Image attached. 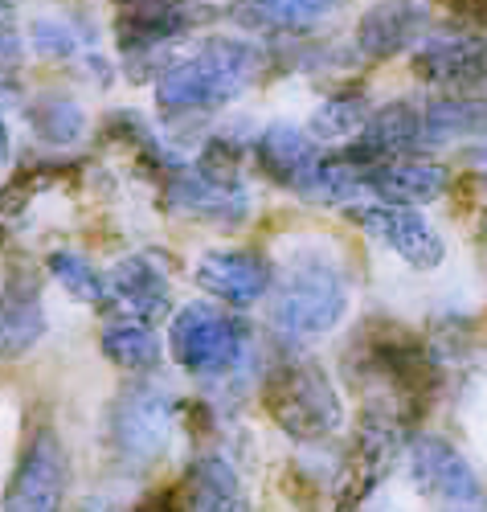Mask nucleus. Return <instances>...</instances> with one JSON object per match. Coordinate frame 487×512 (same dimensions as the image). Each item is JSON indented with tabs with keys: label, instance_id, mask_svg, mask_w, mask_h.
Here are the masks:
<instances>
[{
	"label": "nucleus",
	"instance_id": "nucleus-1",
	"mask_svg": "<svg viewBox=\"0 0 487 512\" xmlns=\"http://www.w3.org/2000/svg\"><path fill=\"white\" fill-rule=\"evenodd\" d=\"M262 50L250 41L217 37L201 46L193 58L172 62L156 82V107L164 115H193V111H217L234 103L262 70Z\"/></svg>",
	"mask_w": 487,
	"mask_h": 512
},
{
	"label": "nucleus",
	"instance_id": "nucleus-2",
	"mask_svg": "<svg viewBox=\"0 0 487 512\" xmlns=\"http://www.w3.org/2000/svg\"><path fill=\"white\" fill-rule=\"evenodd\" d=\"M348 373L357 381H377L389 394V402H397L402 418H418L426 410V402L438 390V369L426 353V345L402 324H365L357 332V349L348 353Z\"/></svg>",
	"mask_w": 487,
	"mask_h": 512
},
{
	"label": "nucleus",
	"instance_id": "nucleus-3",
	"mask_svg": "<svg viewBox=\"0 0 487 512\" xmlns=\"http://www.w3.org/2000/svg\"><path fill=\"white\" fill-rule=\"evenodd\" d=\"M262 410L295 443H324L340 431L344 406L332 386V377L299 353H283L262 373Z\"/></svg>",
	"mask_w": 487,
	"mask_h": 512
},
{
	"label": "nucleus",
	"instance_id": "nucleus-4",
	"mask_svg": "<svg viewBox=\"0 0 487 512\" xmlns=\"http://www.w3.org/2000/svg\"><path fill=\"white\" fill-rule=\"evenodd\" d=\"M348 312V287L344 275L332 259L307 250L295 254L291 271L279 283V295L271 304V328L279 332V340L303 345V340L328 336Z\"/></svg>",
	"mask_w": 487,
	"mask_h": 512
},
{
	"label": "nucleus",
	"instance_id": "nucleus-5",
	"mask_svg": "<svg viewBox=\"0 0 487 512\" xmlns=\"http://www.w3.org/2000/svg\"><path fill=\"white\" fill-rule=\"evenodd\" d=\"M172 426H176V398L156 381H131V386L119 390L107 418L111 455L127 472H148V467L164 459L172 443Z\"/></svg>",
	"mask_w": 487,
	"mask_h": 512
},
{
	"label": "nucleus",
	"instance_id": "nucleus-6",
	"mask_svg": "<svg viewBox=\"0 0 487 512\" xmlns=\"http://www.w3.org/2000/svg\"><path fill=\"white\" fill-rule=\"evenodd\" d=\"M402 439H406L402 414L385 402L365 406L357 431H352V443L344 451V463L336 472V512H361L373 500V492L393 472L397 455H402Z\"/></svg>",
	"mask_w": 487,
	"mask_h": 512
},
{
	"label": "nucleus",
	"instance_id": "nucleus-7",
	"mask_svg": "<svg viewBox=\"0 0 487 512\" xmlns=\"http://www.w3.org/2000/svg\"><path fill=\"white\" fill-rule=\"evenodd\" d=\"M168 353L197 377H226L250 353V328L213 304H189L168 324Z\"/></svg>",
	"mask_w": 487,
	"mask_h": 512
},
{
	"label": "nucleus",
	"instance_id": "nucleus-8",
	"mask_svg": "<svg viewBox=\"0 0 487 512\" xmlns=\"http://www.w3.org/2000/svg\"><path fill=\"white\" fill-rule=\"evenodd\" d=\"M410 476L434 512H487V488L475 467L438 435L410 443Z\"/></svg>",
	"mask_w": 487,
	"mask_h": 512
},
{
	"label": "nucleus",
	"instance_id": "nucleus-9",
	"mask_svg": "<svg viewBox=\"0 0 487 512\" xmlns=\"http://www.w3.org/2000/svg\"><path fill=\"white\" fill-rule=\"evenodd\" d=\"M62 496H66L62 439L54 431H37L13 467L0 512H62Z\"/></svg>",
	"mask_w": 487,
	"mask_h": 512
},
{
	"label": "nucleus",
	"instance_id": "nucleus-10",
	"mask_svg": "<svg viewBox=\"0 0 487 512\" xmlns=\"http://www.w3.org/2000/svg\"><path fill=\"white\" fill-rule=\"evenodd\" d=\"M217 17L205 0H140V5H123L115 17V41L123 54H152L156 46L172 37H185Z\"/></svg>",
	"mask_w": 487,
	"mask_h": 512
},
{
	"label": "nucleus",
	"instance_id": "nucleus-11",
	"mask_svg": "<svg viewBox=\"0 0 487 512\" xmlns=\"http://www.w3.org/2000/svg\"><path fill=\"white\" fill-rule=\"evenodd\" d=\"M348 213L357 218V226H365L377 242H385L397 259H406L414 271H434L442 263V254H447V246H442V238L434 234V226L410 205L369 201V205H357Z\"/></svg>",
	"mask_w": 487,
	"mask_h": 512
},
{
	"label": "nucleus",
	"instance_id": "nucleus-12",
	"mask_svg": "<svg viewBox=\"0 0 487 512\" xmlns=\"http://www.w3.org/2000/svg\"><path fill=\"white\" fill-rule=\"evenodd\" d=\"M164 201H168V209L185 213V218H201V222H213V226H238L246 218V209H250V197H246L242 181L205 173L201 164L176 168V173L168 177Z\"/></svg>",
	"mask_w": 487,
	"mask_h": 512
},
{
	"label": "nucleus",
	"instance_id": "nucleus-13",
	"mask_svg": "<svg viewBox=\"0 0 487 512\" xmlns=\"http://www.w3.org/2000/svg\"><path fill=\"white\" fill-rule=\"evenodd\" d=\"M197 287L230 308H250L271 291V263L254 250H205L197 259Z\"/></svg>",
	"mask_w": 487,
	"mask_h": 512
},
{
	"label": "nucleus",
	"instance_id": "nucleus-14",
	"mask_svg": "<svg viewBox=\"0 0 487 512\" xmlns=\"http://www.w3.org/2000/svg\"><path fill=\"white\" fill-rule=\"evenodd\" d=\"M426 148L422 144V111L410 103H385L369 115V123L361 127V136L352 140L340 156L352 164H389V160H406L410 152Z\"/></svg>",
	"mask_w": 487,
	"mask_h": 512
},
{
	"label": "nucleus",
	"instance_id": "nucleus-15",
	"mask_svg": "<svg viewBox=\"0 0 487 512\" xmlns=\"http://www.w3.org/2000/svg\"><path fill=\"white\" fill-rule=\"evenodd\" d=\"M254 160L275 185H287V189H295L303 197H307V189H312L320 164H324L316 140L303 136L299 127H291V123H271L267 132L254 140Z\"/></svg>",
	"mask_w": 487,
	"mask_h": 512
},
{
	"label": "nucleus",
	"instance_id": "nucleus-16",
	"mask_svg": "<svg viewBox=\"0 0 487 512\" xmlns=\"http://www.w3.org/2000/svg\"><path fill=\"white\" fill-rule=\"evenodd\" d=\"M410 70L434 87H479L487 82V41L471 33L430 37L414 54Z\"/></svg>",
	"mask_w": 487,
	"mask_h": 512
},
{
	"label": "nucleus",
	"instance_id": "nucleus-17",
	"mask_svg": "<svg viewBox=\"0 0 487 512\" xmlns=\"http://www.w3.org/2000/svg\"><path fill=\"white\" fill-rule=\"evenodd\" d=\"M46 336V308H41L37 275L9 271L0 283V361L25 357Z\"/></svg>",
	"mask_w": 487,
	"mask_h": 512
},
{
	"label": "nucleus",
	"instance_id": "nucleus-18",
	"mask_svg": "<svg viewBox=\"0 0 487 512\" xmlns=\"http://www.w3.org/2000/svg\"><path fill=\"white\" fill-rule=\"evenodd\" d=\"M107 287H111V308L119 316L160 324L172 312V287L144 254H131V259L115 263V271L107 275Z\"/></svg>",
	"mask_w": 487,
	"mask_h": 512
},
{
	"label": "nucleus",
	"instance_id": "nucleus-19",
	"mask_svg": "<svg viewBox=\"0 0 487 512\" xmlns=\"http://www.w3.org/2000/svg\"><path fill=\"white\" fill-rule=\"evenodd\" d=\"M426 21H430V13L422 0H381L357 25V50L373 62L393 58V54H402L410 41L422 37Z\"/></svg>",
	"mask_w": 487,
	"mask_h": 512
},
{
	"label": "nucleus",
	"instance_id": "nucleus-20",
	"mask_svg": "<svg viewBox=\"0 0 487 512\" xmlns=\"http://www.w3.org/2000/svg\"><path fill=\"white\" fill-rule=\"evenodd\" d=\"M340 9V0H234L230 21L250 33H303Z\"/></svg>",
	"mask_w": 487,
	"mask_h": 512
},
{
	"label": "nucleus",
	"instance_id": "nucleus-21",
	"mask_svg": "<svg viewBox=\"0 0 487 512\" xmlns=\"http://www.w3.org/2000/svg\"><path fill=\"white\" fill-rule=\"evenodd\" d=\"M369 185H373L377 201L426 205V201L442 197V189H447V168L426 164V160H389V164L369 168Z\"/></svg>",
	"mask_w": 487,
	"mask_h": 512
},
{
	"label": "nucleus",
	"instance_id": "nucleus-22",
	"mask_svg": "<svg viewBox=\"0 0 487 512\" xmlns=\"http://www.w3.org/2000/svg\"><path fill=\"white\" fill-rule=\"evenodd\" d=\"M185 512H250L246 488L221 455H201L185 480Z\"/></svg>",
	"mask_w": 487,
	"mask_h": 512
},
{
	"label": "nucleus",
	"instance_id": "nucleus-23",
	"mask_svg": "<svg viewBox=\"0 0 487 512\" xmlns=\"http://www.w3.org/2000/svg\"><path fill=\"white\" fill-rule=\"evenodd\" d=\"M103 357L127 373H152L164 361V345L148 320L136 316H111L103 324Z\"/></svg>",
	"mask_w": 487,
	"mask_h": 512
},
{
	"label": "nucleus",
	"instance_id": "nucleus-24",
	"mask_svg": "<svg viewBox=\"0 0 487 512\" xmlns=\"http://www.w3.org/2000/svg\"><path fill=\"white\" fill-rule=\"evenodd\" d=\"M487 136V99H438L422 111V144H455Z\"/></svg>",
	"mask_w": 487,
	"mask_h": 512
},
{
	"label": "nucleus",
	"instance_id": "nucleus-25",
	"mask_svg": "<svg viewBox=\"0 0 487 512\" xmlns=\"http://www.w3.org/2000/svg\"><path fill=\"white\" fill-rule=\"evenodd\" d=\"M25 119L29 127L37 132V140H46V144H74L82 136V107L70 103V99H58V95H41L25 107Z\"/></svg>",
	"mask_w": 487,
	"mask_h": 512
},
{
	"label": "nucleus",
	"instance_id": "nucleus-26",
	"mask_svg": "<svg viewBox=\"0 0 487 512\" xmlns=\"http://www.w3.org/2000/svg\"><path fill=\"white\" fill-rule=\"evenodd\" d=\"M50 275L74 295V300H82V304H95V308H111V287H107V279L82 259V254H74V250H54L50 254Z\"/></svg>",
	"mask_w": 487,
	"mask_h": 512
},
{
	"label": "nucleus",
	"instance_id": "nucleus-27",
	"mask_svg": "<svg viewBox=\"0 0 487 512\" xmlns=\"http://www.w3.org/2000/svg\"><path fill=\"white\" fill-rule=\"evenodd\" d=\"M369 99L361 91H340L332 95L316 115H312V136L320 140H348L361 136V127L369 123Z\"/></svg>",
	"mask_w": 487,
	"mask_h": 512
},
{
	"label": "nucleus",
	"instance_id": "nucleus-28",
	"mask_svg": "<svg viewBox=\"0 0 487 512\" xmlns=\"http://www.w3.org/2000/svg\"><path fill=\"white\" fill-rule=\"evenodd\" d=\"M62 168H21V173L0 189V213L5 218H17L21 209H29V201L41 193V189H50L58 181Z\"/></svg>",
	"mask_w": 487,
	"mask_h": 512
},
{
	"label": "nucleus",
	"instance_id": "nucleus-29",
	"mask_svg": "<svg viewBox=\"0 0 487 512\" xmlns=\"http://www.w3.org/2000/svg\"><path fill=\"white\" fill-rule=\"evenodd\" d=\"M33 46H37V54H46V58H70L78 50V37L70 33V25L37 21L33 25Z\"/></svg>",
	"mask_w": 487,
	"mask_h": 512
},
{
	"label": "nucleus",
	"instance_id": "nucleus-30",
	"mask_svg": "<svg viewBox=\"0 0 487 512\" xmlns=\"http://www.w3.org/2000/svg\"><path fill=\"white\" fill-rule=\"evenodd\" d=\"M21 54V33H17V5L0 0V66H13Z\"/></svg>",
	"mask_w": 487,
	"mask_h": 512
},
{
	"label": "nucleus",
	"instance_id": "nucleus-31",
	"mask_svg": "<svg viewBox=\"0 0 487 512\" xmlns=\"http://www.w3.org/2000/svg\"><path fill=\"white\" fill-rule=\"evenodd\" d=\"M136 512H185V492H176V488H160L156 496H148Z\"/></svg>",
	"mask_w": 487,
	"mask_h": 512
},
{
	"label": "nucleus",
	"instance_id": "nucleus-32",
	"mask_svg": "<svg viewBox=\"0 0 487 512\" xmlns=\"http://www.w3.org/2000/svg\"><path fill=\"white\" fill-rule=\"evenodd\" d=\"M447 9L463 21H487V0H447Z\"/></svg>",
	"mask_w": 487,
	"mask_h": 512
},
{
	"label": "nucleus",
	"instance_id": "nucleus-33",
	"mask_svg": "<svg viewBox=\"0 0 487 512\" xmlns=\"http://www.w3.org/2000/svg\"><path fill=\"white\" fill-rule=\"evenodd\" d=\"M467 164L475 168V177H479V181H487V144L475 148V152H467Z\"/></svg>",
	"mask_w": 487,
	"mask_h": 512
},
{
	"label": "nucleus",
	"instance_id": "nucleus-34",
	"mask_svg": "<svg viewBox=\"0 0 487 512\" xmlns=\"http://www.w3.org/2000/svg\"><path fill=\"white\" fill-rule=\"evenodd\" d=\"M9 156H13V140H9V127H5V115H0V168L9 164Z\"/></svg>",
	"mask_w": 487,
	"mask_h": 512
},
{
	"label": "nucleus",
	"instance_id": "nucleus-35",
	"mask_svg": "<svg viewBox=\"0 0 487 512\" xmlns=\"http://www.w3.org/2000/svg\"><path fill=\"white\" fill-rule=\"evenodd\" d=\"M115 5H140V0H115Z\"/></svg>",
	"mask_w": 487,
	"mask_h": 512
}]
</instances>
